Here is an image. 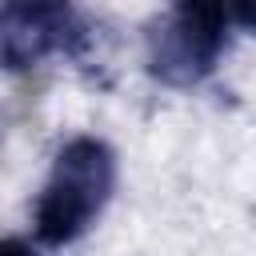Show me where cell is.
Returning a JSON list of instances; mask_svg holds the SVG:
<instances>
[{
    "instance_id": "cell-3",
    "label": "cell",
    "mask_w": 256,
    "mask_h": 256,
    "mask_svg": "<svg viewBox=\"0 0 256 256\" xmlns=\"http://www.w3.org/2000/svg\"><path fill=\"white\" fill-rule=\"evenodd\" d=\"M88 24L76 0H4L0 4V68L28 72L48 56H80Z\"/></svg>"
},
{
    "instance_id": "cell-2",
    "label": "cell",
    "mask_w": 256,
    "mask_h": 256,
    "mask_svg": "<svg viewBox=\"0 0 256 256\" xmlns=\"http://www.w3.org/2000/svg\"><path fill=\"white\" fill-rule=\"evenodd\" d=\"M112 188H116V152L100 136L68 140L56 152L52 172L36 196V212H32L36 240L48 248H64L80 240L108 208Z\"/></svg>"
},
{
    "instance_id": "cell-4",
    "label": "cell",
    "mask_w": 256,
    "mask_h": 256,
    "mask_svg": "<svg viewBox=\"0 0 256 256\" xmlns=\"http://www.w3.org/2000/svg\"><path fill=\"white\" fill-rule=\"evenodd\" d=\"M0 132H4V128H0Z\"/></svg>"
},
{
    "instance_id": "cell-1",
    "label": "cell",
    "mask_w": 256,
    "mask_h": 256,
    "mask_svg": "<svg viewBox=\"0 0 256 256\" xmlns=\"http://www.w3.org/2000/svg\"><path fill=\"white\" fill-rule=\"evenodd\" d=\"M252 28V0H172L148 28V72L168 88L208 80L236 32Z\"/></svg>"
}]
</instances>
